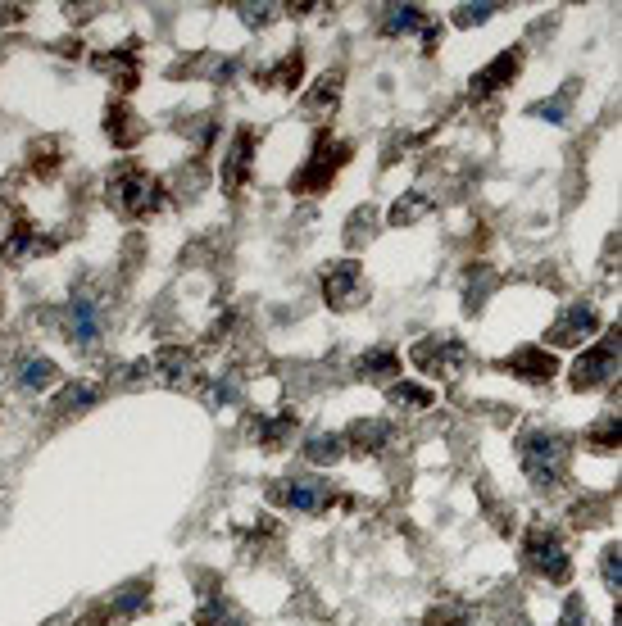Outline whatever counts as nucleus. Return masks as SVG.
Returning <instances> with one entry per match:
<instances>
[{"label": "nucleus", "instance_id": "obj_1", "mask_svg": "<svg viewBox=\"0 0 622 626\" xmlns=\"http://www.w3.org/2000/svg\"><path fill=\"white\" fill-rule=\"evenodd\" d=\"M568 459H573V445H568V436H559V431L527 427L523 436H518V463H523L527 481H532L536 490L559 486L563 472H568Z\"/></svg>", "mask_w": 622, "mask_h": 626}, {"label": "nucleus", "instance_id": "obj_2", "mask_svg": "<svg viewBox=\"0 0 622 626\" xmlns=\"http://www.w3.org/2000/svg\"><path fill=\"white\" fill-rule=\"evenodd\" d=\"M105 196H109V205H114V214L146 218V214H155V209L164 205V186H159V177L146 173L141 164H123V168H114Z\"/></svg>", "mask_w": 622, "mask_h": 626}, {"label": "nucleus", "instance_id": "obj_3", "mask_svg": "<svg viewBox=\"0 0 622 626\" xmlns=\"http://www.w3.org/2000/svg\"><path fill=\"white\" fill-rule=\"evenodd\" d=\"M346 164H350V146H346V141H336L332 132H318L314 150H309V159H305V168L291 177V191H296V196L327 191V186H332V177L341 173Z\"/></svg>", "mask_w": 622, "mask_h": 626}, {"label": "nucleus", "instance_id": "obj_4", "mask_svg": "<svg viewBox=\"0 0 622 626\" xmlns=\"http://www.w3.org/2000/svg\"><path fill=\"white\" fill-rule=\"evenodd\" d=\"M523 563L536 572V577L554 581V586H568V581H573V558H568V549H563L559 531H550V527H532V531H527Z\"/></svg>", "mask_w": 622, "mask_h": 626}, {"label": "nucleus", "instance_id": "obj_5", "mask_svg": "<svg viewBox=\"0 0 622 626\" xmlns=\"http://www.w3.org/2000/svg\"><path fill=\"white\" fill-rule=\"evenodd\" d=\"M468 345L464 341H450V336H423V341L409 350V363L423 372H432V377H441V382H455L459 372L468 368Z\"/></svg>", "mask_w": 622, "mask_h": 626}, {"label": "nucleus", "instance_id": "obj_6", "mask_svg": "<svg viewBox=\"0 0 622 626\" xmlns=\"http://www.w3.org/2000/svg\"><path fill=\"white\" fill-rule=\"evenodd\" d=\"M618 372V332H609L604 341H595L591 350H582L577 354V363H573V391H595V386H604Z\"/></svg>", "mask_w": 622, "mask_h": 626}, {"label": "nucleus", "instance_id": "obj_7", "mask_svg": "<svg viewBox=\"0 0 622 626\" xmlns=\"http://www.w3.org/2000/svg\"><path fill=\"white\" fill-rule=\"evenodd\" d=\"M364 295H368L364 291V273H359L355 259H336V264L323 268V300H327V309L346 313V309H355Z\"/></svg>", "mask_w": 622, "mask_h": 626}, {"label": "nucleus", "instance_id": "obj_8", "mask_svg": "<svg viewBox=\"0 0 622 626\" xmlns=\"http://www.w3.org/2000/svg\"><path fill=\"white\" fill-rule=\"evenodd\" d=\"M273 495L296 513H323L327 504H332V486L318 477H291V481H282Z\"/></svg>", "mask_w": 622, "mask_h": 626}, {"label": "nucleus", "instance_id": "obj_9", "mask_svg": "<svg viewBox=\"0 0 622 626\" xmlns=\"http://www.w3.org/2000/svg\"><path fill=\"white\" fill-rule=\"evenodd\" d=\"M595 327H600V313L591 304H568L545 336H550V345H582L586 336H595Z\"/></svg>", "mask_w": 622, "mask_h": 626}, {"label": "nucleus", "instance_id": "obj_10", "mask_svg": "<svg viewBox=\"0 0 622 626\" xmlns=\"http://www.w3.org/2000/svg\"><path fill=\"white\" fill-rule=\"evenodd\" d=\"M500 368L514 372V377H523V382H532V386H545L554 372H559V363H554V354L545 350V345H523V350H514Z\"/></svg>", "mask_w": 622, "mask_h": 626}, {"label": "nucleus", "instance_id": "obj_11", "mask_svg": "<svg viewBox=\"0 0 622 626\" xmlns=\"http://www.w3.org/2000/svg\"><path fill=\"white\" fill-rule=\"evenodd\" d=\"M250 164H255V132L241 128L228 146V159H223V191H228V196H237L241 186H246Z\"/></svg>", "mask_w": 622, "mask_h": 626}, {"label": "nucleus", "instance_id": "obj_12", "mask_svg": "<svg viewBox=\"0 0 622 626\" xmlns=\"http://www.w3.org/2000/svg\"><path fill=\"white\" fill-rule=\"evenodd\" d=\"M518 69H523V55H518V50H504V55H495L486 69L473 73V100H486V96H495L500 87H509V82L518 78Z\"/></svg>", "mask_w": 622, "mask_h": 626}, {"label": "nucleus", "instance_id": "obj_13", "mask_svg": "<svg viewBox=\"0 0 622 626\" xmlns=\"http://www.w3.org/2000/svg\"><path fill=\"white\" fill-rule=\"evenodd\" d=\"M336 105H341V69L323 73V78H318L314 87L305 91V100H300V114L314 118V123H323V118L336 114Z\"/></svg>", "mask_w": 622, "mask_h": 626}, {"label": "nucleus", "instance_id": "obj_14", "mask_svg": "<svg viewBox=\"0 0 622 626\" xmlns=\"http://www.w3.org/2000/svg\"><path fill=\"white\" fill-rule=\"evenodd\" d=\"M96 69L119 82V91H132L141 82V73H137V41H128L123 50H109V55H96Z\"/></svg>", "mask_w": 622, "mask_h": 626}, {"label": "nucleus", "instance_id": "obj_15", "mask_svg": "<svg viewBox=\"0 0 622 626\" xmlns=\"http://www.w3.org/2000/svg\"><path fill=\"white\" fill-rule=\"evenodd\" d=\"M341 441H346L355 454H386V445H391V427L377 422V418H364V422H355Z\"/></svg>", "mask_w": 622, "mask_h": 626}, {"label": "nucleus", "instance_id": "obj_16", "mask_svg": "<svg viewBox=\"0 0 622 626\" xmlns=\"http://www.w3.org/2000/svg\"><path fill=\"white\" fill-rule=\"evenodd\" d=\"M105 132H109V141L119 150H132L141 141V123H137V114H132L123 100H114V105L105 109Z\"/></svg>", "mask_w": 622, "mask_h": 626}, {"label": "nucleus", "instance_id": "obj_17", "mask_svg": "<svg viewBox=\"0 0 622 626\" xmlns=\"http://www.w3.org/2000/svg\"><path fill=\"white\" fill-rule=\"evenodd\" d=\"M432 209H436V196L423 191V186H414V191H405V196L391 205V227H414V223H423Z\"/></svg>", "mask_w": 622, "mask_h": 626}, {"label": "nucleus", "instance_id": "obj_18", "mask_svg": "<svg viewBox=\"0 0 622 626\" xmlns=\"http://www.w3.org/2000/svg\"><path fill=\"white\" fill-rule=\"evenodd\" d=\"M191 368H196L191 350H178V345H168V350H159L155 359H150V372H159L164 386H182L191 377Z\"/></svg>", "mask_w": 622, "mask_h": 626}, {"label": "nucleus", "instance_id": "obj_19", "mask_svg": "<svg viewBox=\"0 0 622 626\" xmlns=\"http://www.w3.org/2000/svg\"><path fill=\"white\" fill-rule=\"evenodd\" d=\"M432 19L423 14V5H386L382 14V32L386 37H409V32H427Z\"/></svg>", "mask_w": 622, "mask_h": 626}, {"label": "nucleus", "instance_id": "obj_20", "mask_svg": "<svg viewBox=\"0 0 622 626\" xmlns=\"http://www.w3.org/2000/svg\"><path fill=\"white\" fill-rule=\"evenodd\" d=\"M100 336V309L96 300H73V313H69V341H78L82 350H91Z\"/></svg>", "mask_w": 622, "mask_h": 626}, {"label": "nucleus", "instance_id": "obj_21", "mask_svg": "<svg viewBox=\"0 0 622 626\" xmlns=\"http://www.w3.org/2000/svg\"><path fill=\"white\" fill-rule=\"evenodd\" d=\"M14 382L23 386V391H50V386L60 382V368H55V359H46V354H28V359L19 363V377Z\"/></svg>", "mask_w": 622, "mask_h": 626}, {"label": "nucleus", "instance_id": "obj_22", "mask_svg": "<svg viewBox=\"0 0 622 626\" xmlns=\"http://www.w3.org/2000/svg\"><path fill=\"white\" fill-rule=\"evenodd\" d=\"M32 250H37V227L19 218V223L10 227V236L0 241V259H5V264H23Z\"/></svg>", "mask_w": 622, "mask_h": 626}, {"label": "nucleus", "instance_id": "obj_23", "mask_svg": "<svg viewBox=\"0 0 622 626\" xmlns=\"http://www.w3.org/2000/svg\"><path fill=\"white\" fill-rule=\"evenodd\" d=\"M255 427H259V445H264V450H282L287 436L296 431V413L282 409L277 418H264V422H255Z\"/></svg>", "mask_w": 622, "mask_h": 626}, {"label": "nucleus", "instance_id": "obj_24", "mask_svg": "<svg viewBox=\"0 0 622 626\" xmlns=\"http://www.w3.org/2000/svg\"><path fill=\"white\" fill-rule=\"evenodd\" d=\"M300 73H305V55L300 50H291V55H282L273 64V69L264 73V87H282V91H291L300 82Z\"/></svg>", "mask_w": 622, "mask_h": 626}, {"label": "nucleus", "instance_id": "obj_25", "mask_svg": "<svg viewBox=\"0 0 622 626\" xmlns=\"http://www.w3.org/2000/svg\"><path fill=\"white\" fill-rule=\"evenodd\" d=\"M355 372L359 377H395V372H400V354L395 350H368V354H359L355 359Z\"/></svg>", "mask_w": 622, "mask_h": 626}, {"label": "nucleus", "instance_id": "obj_26", "mask_svg": "<svg viewBox=\"0 0 622 626\" xmlns=\"http://www.w3.org/2000/svg\"><path fill=\"white\" fill-rule=\"evenodd\" d=\"M341 454H346V441L332 436V431H314V436L305 441V459L318 463V468H323V463H336Z\"/></svg>", "mask_w": 622, "mask_h": 626}, {"label": "nucleus", "instance_id": "obj_27", "mask_svg": "<svg viewBox=\"0 0 622 626\" xmlns=\"http://www.w3.org/2000/svg\"><path fill=\"white\" fill-rule=\"evenodd\" d=\"M386 400L395 404V409H432V391L427 386H414V382H395L386 386Z\"/></svg>", "mask_w": 622, "mask_h": 626}, {"label": "nucleus", "instance_id": "obj_28", "mask_svg": "<svg viewBox=\"0 0 622 626\" xmlns=\"http://www.w3.org/2000/svg\"><path fill=\"white\" fill-rule=\"evenodd\" d=\"M196 626H250V622L228 604V599H209V604L196 613Z\"/></svg>", "mask_w": 622, "mask_h": 626}, {"label": "nucleus", "instance_id": "obj_29", "mask_svg": "<svg viewBox=\"0 0 622 626\" xmlns=\"http://www.w3.org/2000/svg\"><path fill=\"white\" fill-rule=\"evenodd\" d=\"M618 436H622V427H618V409H609V413H604V418L591 427V436H586V445L604 454V450H618Z\"/></svg>", "mask_w": 622, "mask_h": 626}, {"label": "nucleus", "instance_id": "obj_30", "mask_svg": "<svg viewBox=\"0 0 622 626\" xmlns=\"http://www.w3.org/2000/svg\"><path fill=\"white\" fill-rule=\"evenodd\" d=\"M600 577H604V590H609V595H618V590H622V549L618 545H604Z\"/></svg>", "mask_w": 622, "mask_h": 626}, {"label": "nucleus", "instance_id": "obj_31", "mask_svg": "<svg viewBox=\"0 0 622 626\" xmlns=\"http://www.w3.org/2000/svg\"><path fill=\"white\" fill-rule=\"evenodd\" d=\"M150 604V586H128L114 604H109V617H132V613H141V608Z\"/></svg>", "mask_w": 622, "mask_h": 626}, {"label": "nucleus", "instance_id": "obj_32", "mask_svg": "<svg viewBox=\"0 0 622 626\" xmlns=\"http://www.w3.org/2000/svg\"><path fill=\"white\" fill-rule=\"evenodd\" d=\"M96 400H100V391H96V386H87V382H73L69 391L60 395V404H55V409L73 413V409H87V404H96Z\"/></svg>", "mask_w": 622, "mask_h": 626}, {"label": "nucleus", "instance_id": "obj_33", "mask_svg": "<svg viewBox=\"0 0 622 626\" xmlns=\"http://www.w3.org/2000/svg\"><path fill=\"white\" fill-rule=\"evenodd\" d=\"M423 626H473V617H468L459 604H441L423 617Z\"/></svg>", "mask_w": 622, "mask_h": 626}, {"label": "nucleus", "instance_id": "obj_34", "mask_svg": "<svg viewBox=\"0 0 622 626\" xmlns=\"http://www.w3.org/2000/svg\"><path fill=\"white\" fill-rule=\"evenodd\" d=\"M32 168H37L41 177L46 173H55V164H60V155H55V141H32Z\"/></svg>", "mask_w": 622, "mask_h": 626}, {"label": "nucleus", "instance_id": "obj_35", "mask_svg": "<svg viewBox=\"0 0 622 626\" xmlns=\"http://www.w3.org/2000/svg\"><path fill=\"white\" fill-rule=\"evenodd\" d=\"M495 10H500V5H486V0H482V5H459L455 23H459V28H482V23L491 19Z\"/></svg>", "mask_w": 622, "mask_h": 626}, {"label": "nucleus", "instance_id": "obj_36", "mask_svg": "<svg viewBox=\"0 0 622 626\" xmlns=\"http://www.w3.org/2000/svg\"><path fill=\"white\" fill-rule=\"evenodd\" d=\"M241 10V19L250 23V28H268V23L282 14V5H237Z\"/></svg>", "mask_w": 622, "mask_h": 626}, {"label": "nucleus", "instance_id": "obj_37", "mask_svg": "<svg viewBox=\"0 0 622 626\" xmlns=\"http://www.w3.org/2000/svg\"><path fill=\"white\" fill-rule=\"evenodd\" d=\"M368 232H373V209H355V214H350V227H346V241L359 245V241H368Z\"/></svg>", "mask_w": 622, "mask_h": 626}, {"label": "nucleus", "instance_id": "obj_38", "mask_svg": "<svg viewBox=\"0 0 622 626\" xmlns=\"http://www.w3.org/2000/svg\"><path fill=\"white\" fill-rule=\"evenodd\" d=\"M568 96H573V91H563V96H554V100H545V105H536L532 114H536V118H550V123H563V105H568Z\"/></svg>", "mask_w": 622, "mask_h": 626}, {"label": "nucleus", "instance_id": "obj_39", "mask_svg": "<svg viewBox=\"0 0 622 626\" xmlns=\"http://www.w3.org/2000/svg\"><path fill=\"white\" fill-rule=\"evenodd\" d=\"M577 622H586V604L582 599H568V608H563V626H577Z\"/></svg>", "mask_w": 622, "mask_h": 626}]
</instances>
